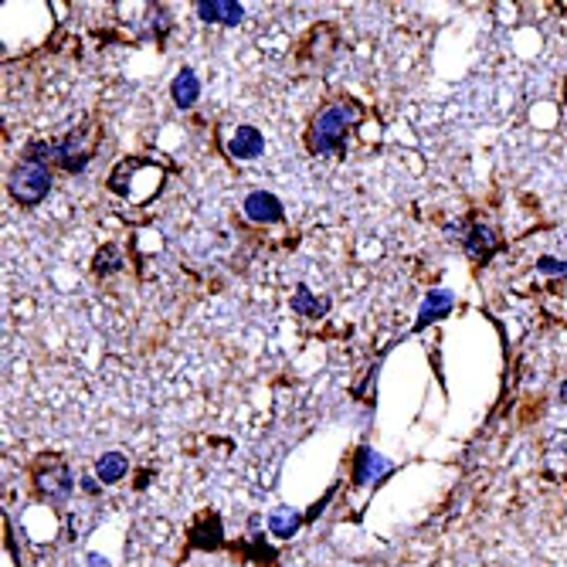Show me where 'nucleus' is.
Here are the masks:
<instances>
[{"label": "nucleus", "mask_w": 567, "mask_h": 567, "mask_svg": "<svg viewBox=\"0 0 567 567\" xmlns=\"http://www.w3.org/2000/svg\"><path fill=\"white\" fill-rule=\"evenodd\" d=\"M48 191H51L48 167H37V163L21 160V163L11 170V194L17 205H37V201L48 197Z\"/></svg>", "instance_id": "f257e3e1"}, {"label": "nucleus", "mask_w": 567, "mask_h": 567, "mask_svg": "<svg viewBox=\"0 0 567 567\" xmlns=\"http://www.w3.org/2000/svg\"><path fill=\"white\" fill-rule=\"evenodd\" d=\"M353 122V109L347 106H330L316 120V130H313V146L320 153H337L340 146L347 143V130H351Z\"/></svg>", "instance_id": "f03ea898"}, {"label": "nucleus", "mask_w": 567, "mask_h": 567, "mask_svg": "<svg viewBox=\"0 0 567 567\" xmlns=\"http://www.w3.org/2000/svg\"><path fill=\"white\" fill-rule=\"evenodd\" d=\"M197 17L207 25H238L245 11L238 0H205V4H197Z\"/></svg>", "instance_id": "7ed1b4c3"}, {"label": "nucleus", "mask_w": 567, "mask_h": 567, "mask_svg": "<svg viewBox=\"0 0 567 567\" xmlns=\"http://www.w3.org/2000/svg\"><path fill=\"white\" fill-rule=\"evenodd\" d=\"M245 215L252 217L255 225H272V221H278L282 217V205H278L276 194L268 191H255L245 197Z\"/></svg>", "instance_id": "20e7f679"}, {"label": "nucleus", "mask_w": 567, "mask_h": 567, "mask_svg": "<svg viewBox=\"0 0 567 567\" xmlns=\"http://www.w3.org/2000/svg\"><path fill=\"white\" fill-rule=\"evenodd\" d=\"M72 486H75V479L65 466H45V469L37 472V489L48 493L51 499H68V496H72Z\"/></svg>", "instance_id": "39448f33"}, {"label": "nucleus", "mask_w": 567, "mask_h": 567, "mask_svg": "<svg viewBox=\"0 0 567 567\" xmlns=\"http://www.w3.org/2000/svg\"><path fill=\"white\" fill-rule=\"evenodd\" d=\"M387 472H391V462H387L384 456H377L371 448H361V452H357V472H353V479L361 486H371V483H377V479H384Z\"/></svg>", "instance_id": "423d86ee"}, {"label": "nucleus", "mask_w": 567, "mask_h": 567, "mask_svg": "<svg viewBox=\"0 0 567 567\" xmlns=\"http://www.w3.org/2000/svg\"><path fill=\"white\" fill-rule=\"evenodd\" d=\"M456 306V296L448 289H432L428 296H425L422 310H418V323H415V330H425L428 323H435V320H442V316L448 313Z\"/></svg>", "instance_id": "0eeeda50"}, {"label": "nucleus", "mask_w": 567, "mask_h": 567, "mask_svg": "<svg viewBox=\"0 0 567 567\" xmlns=\"http://www.w3.org/2000/svg\"><path fill=\"white\" fill-rule=\"evenodd\" d=\"M262 150H266V140H262V133L255 126H238L235 130V136H231V153L238 160L262 157Z\"/></svg>", "instance_id": "6e6552de"}, {"label": "nucleus", "mask_w": 567, "mask_h": 567, "mask_svg": "<svg viewBox=\"0 0 567 567\" xmlns=\"http://www.w3.org/2000/svg\"><path fill=\"white\" fill-rule=\"evenodd\" d=\"M496 248V231L493 225H486V221H479V225H472V231L466 235V252L476 255V258H489Z\"/></svg>", "instance_id": "1a4fd4ad"}, {"label": "nucleus", "mask_w": 567, "mask_h": 567, "mask_svg": "<svg viewBox=\"0 0 567 567\" xmlns=\"http://www.w3.org/2000/svg\"><path fill=\"white\" fill-rule=\"evenodd\" d=\"M197 96H201V82H197V75H194L191 68H184V72L173 79V102L181 109H191L194 102H197Z\"/></svg>", "instance_id": "9d476101"}, {"label": "nucleus", "mask_w": 567, "mask_h": 567, "mask_svg": "<svg viewBox=\"0 0 567 567\" xmlns=\"http://www.w3.org/2000/svg\"><path fill=\"white\" fill-rule=\"evenodd\" d=\"M58 163L65 170H85V163H89V150L82 146V140L79 136H68L65 143H58Z\"/></svg>", "instance_id": "9b49d317"}, {"label": "nucleus", "mask_w": 567, "mask_h": 567, "mask_svg": "<svg viewBox=\"0 0 567 567\" xmlns=\"http://www.w3.org/2000/svg\"><path fill=\"white\" fill-rule=\"evenodd\" d=\"M126 469H130V462H126L122 452H106V456L96 462V476L102 483H120L122 476H126Z\"/></svg>", "instance_id": "f8f14e48"}, {"label": "nucleus", "mask_w": 567, "mask_h": 567, "mask_svg": "<svg viewBox=\"0 0 567 567\" xmlns=\"http://www.w3.org/2000/svg\"><path fill=\"white\" fill-rule=\"evenodd\" d=\"M221 537H225V530H221V520L211 517V520H205V523H197V527H194L191 543L197 547V551H211V547L221 543Z\"/></svg>", "instance_id": "ddd939ff"}, {"label": "nucleus", "mask_w": 567, "mask_h": 567, "mask_svg": "<svg viewBox=\"0 0 567 567\" xmlns=\"http://www.w3.org/2000/svg\"><path fill=\"white\" fill-rule=\"evenodd\" d=\"M292 310H296V313H302V316H323L326 310H330V299H326V296H320V299H316V296L306 289V286H299V289L292 292Z\"/></svg>", "instance_id": "4468645a"}, {"label": "nucleus", "mask_w": 567, "mask_h": 567, "mask_svg": "<svg viewBox=\"0 0 567 567\" xmlns=\"http://www.w3.org/2000/svg\"><path fill=\"white\" fill-rule=\"evenodd\" d=\"M268 530L276 533V537H292V533L299 530V513L292 507H278L268 513Z\"/></svg>", "instance_id": "2eb2a0df"}, {"label": "nucleus", "mask_w": 567, "mask_h": 567, "mask_svg": "<svg viewBox=\"0 0 567 567\" xmlns=\"http://www.w3.org/2000/svg\"><path fill=\"white\" fill-rule=\"evenodd\" d=\"M27 163H37V167H48V163H58V146L55 143H31L25 150Z\"/></svg>", "instance_id": "dca6fc26"}, {"label": "nucleus", "mask_w": 567, "mask_h": 567, "mask_svg": "<svg viewBox=\"0 0 567 567\" xmlns=\"http://www.w3.org/2000/svg\"><path fill=\"white\" fill-rule=\"evenodd\" d=\"M120 266H122L120 252H116L112 245H106V248L99 252V258H96V272H102V276H106V272H116Z\"/></svg>", "instance_id": "f3484780"}, {"label": "nucleus", "mask_w": 567, "mask_h": 567, "mask_svg": "<svg viewBox=\"0 0 567 567\" xmlns=\"http://www.w3.org/2000/svg\"><path fill=\"white\" fill-rule=\"evenodd\" d=\"M537 272H543V276L567 278V262H557V258H541V262H537Z\"/></svg>", "instance_id": "a211bd4d"}, {"label": "nucleus", "mask_w": 567, "mask_h": 567, "mask_svg": "<svg viewBox=\"0 0 567 567\" xmlns=\"http://www.w3.org/2000/svg\"><path fill=\"white\" fill-rule=\"evenodd\" d=\"M89 567H109V561H102L99 554H92L89 557Z\"/></svg>", "instance_id": "6ab92c4d"}, {"label": "nucleus", "mask_w": 567, "mask_h": 567, "mask_svg": "<svg viewBox=\"0 0 567 567\" xmlns=\"http://www.w3.org/2000/svg\"><path fill=\"white\" fill-rule=\"evenodd\" d=\"M561 401H564V404H567V381H564V384H561Z\"/></svg>", "instance_id": "aec40b11"}]
</instances>
